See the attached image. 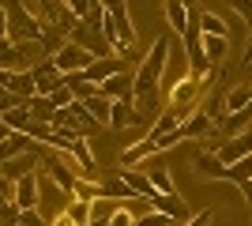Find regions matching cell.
<instances>
[{
	"label": "cell",
	"mask_w": 252,
	"mask_h": 226,
	"mask_svg": "<svg viewBox=\"0 0 252 226\" xmlns=\"http://www.w3.org/2000/svg\"><path fill=\"white\" fill-rule=\"evenodd\" d=\"M0 8H4V15H8V42L11 45L42 42V27L45 23H38V15H34L23 0H0Z\"/></svg>",
	"instance_id": "obj_1"
},
{
	"label": "cell",
	"mask_w": 252,
	"mask_h": 226,
	"mask_svg": "<svg viewBox=\"0 0 252 226\" xmlns=\"http://www.w3.org/2000/svg\"><path fill=\"white\" fill-rule=\"evenodd\" d=\"M166 61H169V42L158 38V42L147 49V57L136 65V72H132V91H136V95L162 91V68H166Z\"/></svg>",
	"instance_id": "obj_2"
},
{
	"label": "cell",
	"mask_w": 252,
	"mask_h": 226,
	"mask_svg": "<svg viewBox=\"0 0 252 226\" xmlns=\"http://www.w3.org/2000/svg\"><path fill=\"white\" fill-rule=\"evenodd\" d=\"M68 42L83 45V49H87L91 57H94V61H102V57H113V45L105 42L102 27H91V23H75V27H72V34H68Z\"/></svg>",
	"instance_id": "obj_3"
},
{
	"label": "cell",
	"mask_w": 252,
	"mask_h": 226,
	"mask_svg": "<svg viewBox=\"0 0 252 226\" xmlns=\"http://www.w3.org/2000/svg\"><path fill=\"white\" fill-rule=\"evenodd\" d=\"M91 61H94V57L87 53L83 45H75V42H64L61 49H57V57H53V65L61 68L64 75H72V72H87V68H91Z\"/></svg>",
	"instance_id": "obj_4"
},
{
	"label": "cell",
	"mask_w": 252,
	"mask_h": 226,
	"mask_svg": "<svg viewBox=\"0 0 252 226\" xmlns=\"http://www.w3.org/2000/svg\"><path fill=\"white\" fill-rule=\"evenodd\" d=\"M31 75H34V87H38V95H42V98H49L57 87H64V72L53 65V57H42V65H34Z\"/></svg>",
	"instance_id": "obj_5"
},
{
	"label": "cell",
	"mask_w": 252,
	"mask_h": 226,
	"mask_svg": "<svg viewBox=\"0 0 252 226\" xmlns=\"http://www.w3.org/2000/svg\"><path fill=\"white\" fill-rule=\"evenodd\" d=\"M15 207L19 211H38L42 207V189H38V173H27L15 181Z\"/></svg>",
	"instance_id": "obj_6"
},
{
	"label": "cell",
	"mask_w": 252,
	"mask_h": 226,
	"mask_svg": "<svg viewBox=\"0 0 252 226\" xmlns=\"http://www.w3.org/2000/svg\"><path fill=\"white\" fill-rule=\"evenodd\" d=\"M151 207H155V211H162V215H169L177 226H185V223L192 219L189 207H185V200H181L177 193H155V196H151Z\"/></svg>",
	"instance_id": "obj_7"
},
{
	"label": "cell",
	"mask_w": 252,
	"mask_h": 226,
	"mask_svg": "<svg viewBox=\"0 0 252 226\" xmlns=\"http://www.w3.org/2000/svg\"><path fill=\"white\" fill-rule=\"evenodd\" d=\"M215 155H219L226 166H233L237 159L252 155V129H249V132H241V136H226V140H222V147L215 151Z\"/></svg>",
	"instance_id": "obj_8"
},
{
	"label": "cell",
	"mask_w": 252,
	"mask_h": 226,
	"mask_svg": "<svg viewBox=\"0 0 252 226\" xmlns=\"http://www.w3.org/2000/svg\"><path fill=\"white\" fill-rule=\"evenodd\" d=\"M139 166H143V173H147V181L155 185V193H177V189H173V177H169V166L158 159V155L143 159Z\"/></svg>",
	"instance_id": "obj_9"
},
{
	"label": "cell",
	"mask_w": 252,
	"mask_h": 226,
	"mask_svg": "<svg viewBox=\"0 0 252 226\" xmlns=\"http://www.w3.org/2000/svg\"><path fill=\"white\" fill-rule=\"evenodd\" d=\"M121 72H125V61L113 53V57H102V61H91V68L83 72V79H91L94 87H102L109 75H121Z\"/></svg>",
	"instance_id": "obj_10"
},
{
	"label": "cell",
	"mask_w": 252,
	"mask_h": 226,
	"mask_svg": "<svg viewBox=\"0 0 252 226\" xmlns=\"http://www.w3.org/2000/svg\"><path fill=\"white\" fill-rule=\"evenodd\" d=\"M215 129V117H211V113H203V109H192L189 117L181 121L177 125V132H181V140H200V136H207V132Z\"/></svg>",
	"instance_id": "obj_11"
},
{
	"label": "cell",
	"mask_w": 252,
	"mask_h": 226,
	"mask_svg": "<svg viewBox=\"0 0 252 226\" xmlns=\"http://www.w3.org/2000/svg\"><path fill=\"white\" fill-rule=\"evenodd\" d=\"M34 166H42V151H27V155H19V159H11V162H4L0 170L8 173V181H19V177H27V173H38Z\"/></svg>",
	"instance_id": "obj_12"
},
{
	"label": "cell",
	"mask_w": 252,
	"mask_h": 226,
	"mask_svg": "<svg viewBox=\"0 0 252 226\" xmlns=\"http://www.w3.org/2000/svg\"><path fill=\"white\" fill-rule=\"evenodd\" d=\"M109 102H121V98H136V91H132V72H121V75H109L102 87H98Z\"/></svg>",
	"instance_id": "obj_13"
},
{
	"label": "cell",
	"mask_w": 252,
	"mask_h": 226,
	"mask_svg": "<svg viewBox=\"0 0 252 226\" xmlns=\"http://www.w3.org/2000/svg\"><path fill=\"white\" fill-rule=\"evenodd\" d=\"M31 147H34V140L27 136V132H11L8 140L0 143V166H4V162H11V159H19V155H27Z\"/></svg>",
	"instance_id": "obj_14"
},
{
	"label": "cell",
	"mask_w": 252,
	"mask_h": 226,
	"mask_svg": "<svg viewBox=\"0 0 252 226\" xmlns=\"http://www.w3.org/2000/svg\"><path fill=\"white\" fill-rule=\"evenodd\" d=\"M117 173L125 177V185H128L136 196H143V200H151V196H155V185L147 181V173H143V170H136V166H132V170H128V166H117Z\"/></svg>",
	"instance_id": "obj_15"
},
{
	"label": "cell",
	"mask_w": 252,
	"mask_h": 226,
	"mask_svg": "<svg viewBox=\"0 0 252 226\" xmlns=\"http://www.w3.org/2000/svg\"><path fill=\"white\" fill-rule=\"evenodd\" d=\"M0 68H4V72H27L23 45H11L8 38H0Z\"/></svg>",
	"instance_id": "obj_16"
},
{
	"label": "cell",
	"mask_w": 252,
	"mask_h": 226,
	"mask_svg": "<svg viewBox=\"0 0 252 226\" xmlns=\"http://www.w3.org/2000/svg\"><path fill=\"white\" fill-rule=\"evenodd\" d=\"M8 95H15L19 102H31V98L38 95V87H34L31 68H27V72H11V79H8Z\"/></svg>",
	"instance_id": "obj_17"
},
{
	"label": "cell",
	"mask_w": 252,
	"mask_h": 226,
	"mask_svg": "<svg viewBox=\"0 0 252 226\" xmlns=\"http://www.w3.org/2000/svg\"><path fill=\"white\" fill-rule=\"evenodd\" d=\"M196 170H200L203 177H215V181H226V170H230V166H226V162H222L219 155H215V151H203L200 159H196Z\"/></svg>",
	"instance_id": "obj_18"
},
{
	"label": "cell",
	"mask_w": 252,
	"mask_h": 226,
	"mask_svg": "<svg viewBox=\"0 0 252 226\" xmlns=\"http://www.w3.org/2000/svg\"><path fill=\"white\" fill-rule=\"evenodd\" d=\"M136 125V109H132V98H121L109 109V129H132Z\"/></svg>",
	"instance_id": "obj_19"
},
{
	"label": "cell",
	"mask_w": 252,
	"mask_h": 226,
	"mask_svg": "<svg viewBox=\"0 0 252 226\" xmlns=\"http://www.w3.org/2000/svg\"><path fill=\"white\" fill-rule=\"evenodd\" d=\"M151 155H158V151H155V143L143 136L136 147H125V151H121V166H128V170H132V166H139V162L151 159Z\"/></svg>",
	"instance_id": "obj_20"
},
{
	"label": "cell",
	"mask_w": 252,
	"mask_h": 226,
	"mask_svg": "<svg viewBox=\"0 0 252 226\" xmlns=\"http://www.w3.org/2000/svg\"><path fill=\"white\" fill-rule=\"evenodd\" d=\"M181 125V113H173V109H162V117L155 121L147 129V140H162V136H169V132H177Z\"/></svg>",
	"instance_id": "obj_21"
},
{
	"label": "cell",
	"mask_w": 252,
	"mask_h": 226,
	"mask_svg": "<svg viewBox=\"0 0 252 226\" xmlns=\"http://www.w3.org/2000/svg\"><path fill=\"white\" fill-rule=\"evenodd\" d=\"M0 121H4L11 132H27L34 117H31V109H27V106H11V109H4V113H0Z\"/></svg>",
	"instance_id": "obj_22"
},
{
	"label": "cell",
	"mask_w": 252,
	"mask_h": 226,
	"mask_svg": "<svg viewBox=\"0 0 252 226\" xmlns=\"http://www.w3.org/2000/svg\"><path fill=\"white\" fill-rule=\"evenodd\" d=\"M252 102V83H241L233 87L230 95H226V102H222V113H237V109H245Z\"/></svg>",
	"instance_id": "obj_23"
},
{
	"label": "cell",
	"mask_w": 252,
	"mask_h": 226,
	"mask_svg": "<svg viewBox=\"0 0 252 226\" xmlns=\"http://www.w3.org/2000/svg\"><path fill=\"white\" fill-rule=\"evenodd\" d=\"M83 106H87V113L94 117V125H109V109H113V102H109V98H105L102 91H98L94 98H87Z\"/></svg>",
	"instance_id": "obj_24"
},
{
	"label": "cell",
	"mask_w": 252,
	"mask_h": 226,
	"mask_svg": "<svg viewBox=\"0 0 252 226\" xmlns=\"http://www.w3.org/2000/svg\"><path fill=\"white\" fill-rule=\"evenodd\" d=\"M27 109H31V117L38 121V125H49V121H53V113H57L53 98H42V95H34L31 102H27Z\"/></svg>",
	"instance_id": "obj_25"
},
{
	"label": "cell",
	"mask_w": 252,
	"mask_h": 226,
	"mask_svg": "<svg viewBox=\"0 0 252 226\" xmlns=\"http://www.w3.org/2000/svg\"><path fill=\"white\" fill-rule=\"evenodd\" d=\"M200 31H203V34H215V38H230L226 19H222V15H215V11H200Z\"/></svg>",
	"instance_id": "obj_26"
},
{
	"label": "cell",
	"mask_w": 252,
	"mask_h": 226,
	"mask_svg": "<svg viewBox=\"0 0 252 226\" xmlns=\"http://www.w3.org/2000/svg\"><path fill=\"white\" fill-rule=\"evenodd\" d=\"M226 49H230V38H215V34H203V53H207L211 65H219L222 57H226Z\"/></svg>",
	"instance_id": "obj_27"
},
{
	"label": "cell",
	"mask_w": 252,
	"mask_h": 226,
	"mask_svg": "<svg viewBox=\"0 0 252 226\" xmlns=\"http://www.w3.org/2000/svg\"><path fill=\"white\" fill-rule=\"evenodd\" d=\"M226 181H233V185H245V181H252V155H245V159H237L226 170Z\"/></svg>",
	"instance_id": "obj_28"
},
{
	"label": "cell",
	"mask_w": 252,
	"mask_h": 226,
	"mask_svg": "<svg viewBox=\"0 0 252 226\" xmlns=\"http://www.w3.org/2000/svg\"><path fill=\"white\" fill-rule=\"evenodd\" d=\"M105 226H136V215H132L125 204H117V207H113V215L105 219Z\"/></svg>",
	"instance_id": "obj_29"
},
{
	"label": "cell",
	"mask_w": 252,
	"mask_h": 226,
	"mask_svg": "<svg viewBox=\"0 0 252 226\" xmlns=\"http://www.w3.org/2000/svg\"><path fill=\"white\" fill-rule=\"evenodd\" d=\"M136 226H177V223H173L169 215H162V211H155V207H151L147 215H139V219H136Z\"/></svg>",
	"instance_id": "obj_30"
},
{
	"label": "cell",
	"mask_w": 252,
	"mask_h": 226,
	"mask_svg": "<svg viewBox=\"0 0 252 226\" xmlns=\"http://www.w3.org/2000/svg\"><path fill=\"white\" fill-rule=\"evenodd\" d=\"M15 226H49V219L42 215V207H38V211H19Z\"/></svg>",
	"instance_id": "obj_31"
},
{
	"label": "cell",
	"mask_w": 252,
	"mask_h": 226,
	"mask_svg": "<svg viewBox=\"0 0 252 226\" xmlns=\"http://www.w3.org/2000/svg\"><path fill=\"white\" fill-rule=\"evenodd\" d=\"M61 4H64V8H68V11H72L75 19H83L87 11L94 8V0H61Z\"/></svg>",
	"instance_id": "obj_32"
},
{
	"label": "cell",
	"mask_w": 252,
	"mask_h": 226,
	"mask_svg": "<svg viewBox=\"0 0 252 226\" xmlns=\"http://www.w3.org/2000/svg\"><path fill=\"white\" fill-rule=\"evenodd\" d=\"M0 200L15 204V181H8V173H4V170H0Z\"/></svg>",
	"instance_id": "obj_33"
},
{
	"label": "cell",
	"mask_w": 252,
	"mask_h": 226,
	"mask_svg": "<svg viewBox=\"0 0 252 226\" xmlns=\"http://www.w3.org/2000/svg\"><path fill=\"white\" fill-rule=\"evenodd\" d=\"M230 8L237 11V15H241L249 27H252V0H230Z\"/></svg>",
	"instance_id": "obj_34"
},
{
	"label": "cell",
	"mask_w": 252,
	"mask_h": 226,
	"mask_svg": "<svg viewBox=\"0 0 252 226\" xmlns=\"http://www.w3.org/2000/svg\"><path fill=\"white\" fill-rule=\"evenodd\" d=\"M49 226H75V223H72V215H68V207H61V211L49 219Z\"/></svg>",
	"instance_id": "obj_35"
},
{
	"label": "cell",
	"mask_w": 252,
	"mask_h": 226,
	"mask_svg": "<svg viewBox=\"0 0 252 226\" xmlns=\"http://www.w3.org/2000/svg\"><path fill=\"white\" fill-rule=\"evenodd\" d=\"M185 226H211V211H200L196 219H189Z\"/></svg>",
	"instance_id": "obj_36"
},
{
	"label": "cell",
	"mask_w": 252,
	"mask_h": 226,
	"mask_svg": "<svg viewBox=\"0 0 252 226\" xmlns=\"http://www.w3.org/2000/svg\"><path fill=\"white\" fill-rule=\"evenodd\" d=\"M237 189H241V196H245V200H249V207H252V181H245V185H237Z\"/></svg>",
	"instance_id": "obj_37"
},
{
	"label": "cell",
	"mask_w": 252,
	"mask_h": 226,
	"mask_svg": "<svg viewBox=\"0 0 252 226\" xmlns=\"http://www.w3.org/2000/svg\"><path fill=\"white\" fill-rule=\"evenodd\" d=\"M0 38H8V15H4V8H0Z\"/></svg>",
	"instance_id": "obj_38"
},
{
	"label": "cell",
	"mask_w": 252,
	"mask_h": 226,
	"mask_svg": "<svg viewBox=\"0 0 252 226\" xmlns=\"http://www.w3.org/2000/svg\"><path fill=\"white\" fill-rule=\"evenodd\" d=\"M245 65H252V38H249V45H245V57H241Z\"/></svg>",
	"instance_id": "obj_39"
},
{
	"label": "cell",
	"mask_w": 252,
	"mask_h": 226,
	"mask_svg": "<svg viewBox=\"0 0 252 226\" xmlns=\"http://www.w3.org/2000/svg\"><path fill=\"white\" fill-rule=\"evenodd\" d=\"M8 136H11V129H8V125H4V121H0V143L8 140Z\"/></svg>",
	"instance_id": "obj_40"
},
{
	"label": "cell",
	"mask_w": 252,
	"mask_h": 226,
	"mask_svg": "<svg viewBox=\"0 0 252 226\" xmlns=\"http://www.w3.org/2000/svg\"><path fill=\"white\" fill-rule=\"evenodd\" d=\"M8 79H11V72H4V68H0V91L8 87Z\"/></svg>",
	"instance_id": "obj_41"
}]
</instances>
